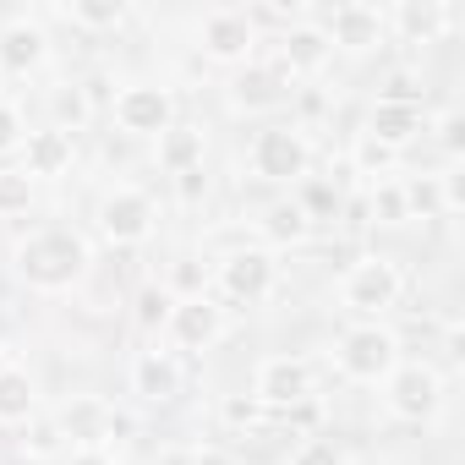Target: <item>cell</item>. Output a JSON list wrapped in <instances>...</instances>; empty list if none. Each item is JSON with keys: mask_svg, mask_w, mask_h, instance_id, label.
Masks as SVG:
<instances>
[{"mask_svg": "<svg viewBox=\"0 0 465 465\" xmlns=\"http://www.w3.org/2000/svg\"><path fill=\"white\" fill-rule=\"evenodd\" d=\"M17 269L34 285H72L83 274V247H77V236H66V230H45V236H34L17 252Z\"/></svg>", "mask_w": 465, "mask_h": 465, "instance_id": "cell-1", "label": "cell"}, {"mask_svg": "<svg viewBox=\"0 0 465 465\" xmlns=\"http://www.w3.org/2000/svg\"><path fill=\"white\" fill-rule=\"evenodd\" d=\"M394 334L389 329H378V323H361V329H351L345 340H340V367H345V378H356V383H378V378H389L394 372Z\"/></svg>", "mask_w": 465, "mask_h": 465, "instance_id": "cell-2", "label": "cell"}, {"mask_svg": "<svg viewBox=\"0 0 465 465\" xmlns=\"http://www.w3.org/2000/svg\"><path fill=\"white\" fill-rule=\"evenodd\" d=\"M252 170L263 181H291L307 170V143L291 132V126H263L252 137Z\"/></svg>", "mask_w": 465, "mask_h": 465, "instance_id": "cell-3", "label": "cell"}, {"mask_svg": "<svg viewBox=\"0 0 465 465\" xmlns=\"http://www.w3.org/2000/svg\"><path fill=\"white\" fill-rule=\"evenodd\" d=\"M345 302L356 312H389L400 302V269L389 258H367L345 274Z\"/></svg>", "mask_w": 465, "mask_h": 465, "instance_id": "cell-4", "label": "cell"}, {"mask_svg": "<svg viewBox=\"0 0 465 465\" xmlns=\"http://www.w3.org/2000/svg\"><path fill=\"white\" fill-rule=\"evenodd\" d=\"M389 405H394V416H405V421H427V416L443 405L438 372H432V367H400V372L389 378Z\"/></svg>", "mask_w": 465, "mask_h": 465, "instance_id": "cell-5", "label": "cell"}, {"mask_svg": "<svg viewBox=\"0 0 465 465\" xmlns=\"http://www.w3.org/2000/svg\"><path fill=\"white\" fill-rule=\"evenodd\" d=\"M258 400H269V405H302V400H312V372H307V361H291V356L263 361V367H258Z\"/></svg>", "mask_w": 465, "mask_h": 465, "instance_id": "cell-6", "label": "cell"}, {"mask_svg": "<svg viewBox=\"0 0 465 465\" xmlns=\"http://www.w3.org/2000/svg\"><path fill=\"white\" fill-rule=\"evenodd\" d=\"M99 224H104V236H110V242H143V236H148V224H153V208H148L143 192H115V197H104Z\"/></svg>", "mask_w": 465, "mask_h": 465, "instance_id": "cell-7", "label": "cell"}, {"mask_svg": "<svg viewBox=\"0 0 465 465\" xmlns=\"http://www.w3.org/2000/svg\"><path fill=\"white\" fill-rule=\"evenodd\" d=\"M115 121H121V132H164L170 126V94L164 88H126L121 99H115Z\"/></svg>", "mask_w": 465, "mask_h": 465, "instance_id": "cell-8", "label": "cell"}, {"mask_svg": "<svg viewBox=\"0 0 465 465\" xmlns=\"http://www.w3.org/2000/svg\"><path fill=\"white\" fill-rule=\"evenodd\" d=\"M323 39L345 45V50H372V45H383V17L372 6H334Z\"/></svg>", "mask_w": 465, "mask_h": 465, "instance_id": "cell-9", "label": "cell"}, {"mask_svg": "<svg viewBox=\"0 0 465 465\" xmlns=\"http://www.w3.org/2000/svg\"><path fill=\"white\" fill-rule=\"evenodd\" d=\"M203 45L208 55H224V61H236L252 50V17L247 12H208L203 17Z\"/></svg>", "mask_w": 465, "mask_h": 465, "instance_id": "cell-10", "label": "cell"}, {"mask_svg": "<svg viewBox=\"0 0 465 465\" xmlns=\"http://www.w3.org/2000/svg\"><path fill=\"white\" fill-rule=\"evenodd\" d=\"M269 285H274V263H269V252H236V258L224 263V291H230V296L263 302Z\"/></svg>", "mask_w": 465, "mask_h": 465, "instance_id": "cell-11", "label": "cell"}, {"mask_svg": "<svg viewBox=\"0 0 465 465\" xmlns=\"http://www.w3.org/2000/svg\"><path fill=\"white\" fill-rule=\"evenodd\" d=\"M416 126H421V115H416L411 104H383V99H378V110H372V121H367V137L383 143V148H400V143L416 137Z\"/></svg>", "mask_w": 465, "mask_h": 465, "instance_id": "cell-12", "label": "cell"}, {"mask_svg": "<svg viewBox=\"0 0 465 465\" xmlns=\"http://www.w3.org/2000/svg\"><path fill=\"white\" fill-rule=\"evenodd\" d=\"M170 323H175V340H181L186 351H203V345H213V334H219V312H213L203 296H197V302H181Z\"/></svg>", "mask_w": 465, "mask_h": 465, "instance_id": "cell-13", "label": "cell"}, {"mask_svg": "<svg viewBox=\"0 0 465 465\" xmlns=\"http://www.w3.org/2000/svg\"><path fill=\"white\" fill-rule=\"evenodd\" d=\"M175 389H181V372L170 356H159V351L137 356V394L143 400H175Z\"/></svg>", "mask_w": 465, "mask_h": 465, "instance_id": "cell-14", "label": "cell"}, {"mask_svg": "<svg viewBox=\"0 0 465 465\" xmlns=\"http://www.w3.org/2000/svg\"><path fill=\"white\" fill-rule=\"evenodd\" d=\"M39 55H45V34H39V28L17 23V28L0 34V66H6V72H28V66H39Z\"/></svg>", "mask_w": 465, "mask_h": 465, "instance_id": "cell-15", "label": "cell"}, {"mask_svg": "<svg viewBox=\"0 0 465 465\" xmlns=\"http://www.w3.org/2000/svg\"><path fill=\"white\" fill-rule=\"evenodd\" d=\"M66 159H72L66 132H34L28 137V175H55Z\"/></svg>", "mask_w": 465, "mask_h": 465, "instance_id": "cell-16", "label": "cell"}, {"mask_svg": "<svg viewBox=\"0 0 465 465\" xmlns=\"http://www.w3.org/2000/svg\"><path fill=\"white\" fill-rule=\"evenodd\" d=\"M285 61H291L296 72L323 66V61H329V39H323V28H291V34H285Z\"/></svg>", "mask_w": 465, "mask_h": 465, "instance_id": "cell-17", "label": "cell"}, {"mask_svg": "<svg viewBox=\"0 0 465 465\" xmlns=\"http://www.w3.org/2000/svg\"><path fill=\"white\" fill-rule=\"evenodd\" d=\"M61 427H66L72 438H83V443H99V438H104L115 421H110V411H104L99 400H77V405L61 416Z\"/></svg>", "mask_w": 465, "mask_h": 465, "instance_id": "cell-18", "label": "cell"}, {"mask_svg": "<svg viewBox=\"0 0 465 465\" xmlns=\"http://www.w3.org/2000/svg\"><path fill=\"white\" fill-rule=\"evenodd\" d=\"M449 23H454V12H449V6H432V0H427V6H400V28H405L411 39H421V45L438 39Z\"/></svg>", "mask_w": 465, "mask_h": 465, "instance_id": "cell-19", "label": "cell"}, {"mask_svg": "<svg viewBox=\"0 0 465 465\" xmlns=\"http://www.w3.org/2000/svg\"><path fill=\"white\" fill-rule=\"evenodd\" d=\"M34 411V383L28 372H0V421H23Z\"/></svg>", "mask_w": 465, "mask_h": 465, "instance_id": "cell-20", "label": "cell"}, {"mask_svg": "<svg viewBox=\"0 0 465 465\" xmlns=\"http://www.w3.org/2000/svg\"><path fill=\"white\" fill-rule=\"evenodd\" d=\"M159 159H164L175 175H181V170H197V159H203V132H186V126L170 132L164 148H159Z\"/></svg>", "mask_w": 465, "mask_h": 465, "instance_id": "cell-21", "label": "cell"}, {"mask_svg": "<svg viewBox=\"0 0 465 465\" xmlns=\"http://www.w3.org/2000/svg\"><path fill=\"white\" fill-rule=\"evenodd\" d=\"M263 224H269V236H280V242H296V236H307V213H302L296 203H274Z\"/></svg>", "mask_w": 465, "mask_h": 465, "instance_id": "cell-22", "label": "cell"}, {"mask_svg": "<svg viewBox=\"0 0 465 465\" xmlns=\"http://www.w3.org/2000/svg\"><path fill=\"white\" fill-rule=\"evenodd\" d=\"M405 208H416L421 219H443V197H438V175H421L405 186Z\"/></svg>", "mask_w": 465, "mask_h": 465, "instance_id": "cell-23", "label": "cell"}, {"mask_svg": "<svg viewBox=\"0 0 465 465\" xmlns=\"http://www.w3.org/2000/svg\"><path fill=\"white\" fill-rule=\"evenodd\" d=\"M66 17L83 23V28H115V23L126 17V6H121V0H104V6H72Z\"/></svg>", "mask_w": 465, "mask_h": 465, "instance_id": "cell-24", "label": "cell"}, {"mask_svg": "<svg viewBox=\"0 0 465 465\" xmlns=\"http://www.w3.org/2000/svg\"><path fill=\"white\" fill-rule=\"evenodd\" d=\"M236 88H242V104H274V99H280L274 72H252V77H242Z\"/></svg>", "mask_w": 465, "mask_h": 465, "instance_id": "cell-25", "label": "cell"}, {"mask_svg": "<svg viewBox=\"0 0 465 465\" xmlns=\"http://www.w3.org/2000/svg\"><path fill=\"white\" fill-rule=\"evenodd\" d=\"M296 208H302V213H334V208H340V192H334L329 181H307Z\"/></svg>", "mask_w": 465, "mask_h": 465, "instance_id": "cell-26", "label": "cell"}, {"mask_svg": "<svg viewBox=\"0 0 465 465\" xmlns=\"http://www.w3.org/2000/svg\"><path fill=\"white\" fill-rule=\"evenodd\" d=\"M372 213H378L383 224L411 219V208H405V186H383V192H372Z\"/></svg>", "mask_w": 465, "mask_h": 465, "instance_id": "cell-27", "label": "cell"}, {"mask_svg": "<svg viewBox=\"0 0 465 465\" xmlns=\"http://www.w3.org/2000/svg\"><path fill=\"white\" fill-rule=\"evenodd\" d=\"M291 465H345V454L329 443V438H312V443H302L296 449V460Z\"/></svg>", "mask_w": 465, "mask_h": 465, "instance_id": "cell-28", "label": "cell"}, {"mask_svg": "<svg viewBox=\"0 0 465 465\" xmlns=\"http://www.w3.org/2000/svg\"><path fill=\"white\" fill-rule=\"evenodd\" d=\"M28 203V175H0V208H23Z\"/></svg>", "mask_w": 465, "mask_h": 465, "instance_id": "cell-29", "label": "cell"}, {"mask_svg": "<svg viewBox=\"0 0 465 465\" xmlns=\"http://www.w3.org/2000/svg\"><path fill=\"white\" fill-rule=\"evenodd\" d=\"M438 143H443L449 153H460V148H465V121H460V115H443V121H438Z\"/></svg>", "mask_w": 465, "mask_h": 465, "instance_id": "cell-30", "label": "cell"}, {"mask_svg": "<svg viewBox=\"0 0 465 465\" xmlns=\"http://www.w3.org/2000/svg\"><path fill=\"white\" fill-rule=\"evenodd\" d=\"M356 159H361V164H367V170H372V164H378V170H383V164H394V148H383V143H372V137H367V143H361V148H356Z\"/></svg>", "mask_w": 465, "mask_h": 465, "instance_id": "cell-31", "label": "cell"}, {"mask_svg": "<svg viewBox=\"0 0 465 465\" xmlns=\"http://www.w3.org/2000/svg\"><path fill=\"white\" fill-rule=\"evenodd\" d=\"M17 132H23V121H17V110H6V104H0V153H6V148L17 143Z\"/></svg>", "mask_w": 465, "mask_h": 465, "instance_id": "cell-32", "label": "cell"}, {"mask_svg": "<svg viewBox=\"0 0 465 465\" xmlns=\"http://www.w3.org/2000/svg\"><path fill=\"white\" fill-rule=\"evenodd\" d=\"M159 318H164V296L148 291V296H143V323H159Z\"/></svg>", "mask_w": 465, "mask_h": 465, "instance_id": "cell-33", "label": "cell"}, {"mask_svg": "<svg viewBox=\"0 0 465 465\" xmlns=\"http://www.w3.org/2000/svg\"><path fill=\"white\" fill-rule=\"evenodd\" d=\"M224 416H230V421H252L258 411H252V400H230V405H224Z\"/></svg>", "mask_w": 465, "mask_h": 465, "instance_id": "cell-34", "label": "cell"}, {"mask_svg": "<svg viewBox=\"0 0 465 465\" xmlns=\"http://www.w3.org/2000/svg\"><path fill=\"white\" fill-rule=\"evenodd\" d=\"M55 438H61L55 427H39V432H34V454H50V449H55Z\"/></svg>", "mask_w": 465, "mask_h": 465, "instance_id": "cell-35", "label": "cell"}, {"mask_svg": "<svg viewBox=\"0 0 465 465\" xmlns=\"http://www.w3.org/2000/svg\"><path fill=\"white\" fill-rule=\"evenodd\" d=\"M72 465H110V460H104V454H99V449H83V454H77V460H72Z\"/></svg>", "mask_w": 465, "mask_h": 465, "instance_id": "cell-36", "label": "cell"}, {"mask_svg": "<svg viewBox=\"0 0 465 465\" xmlns=\"http://www.w3.org/2000/svg\"><path fill=\"white\" fill-rule=\"evenodd\" d=\"M197 465H230V460H224V454H213V449H208V454H197Z\"/></svg>", "mask_w": 465, "mask_h": 465, "instance_id": "cell-37", "label": "cell"}]
</instances>
